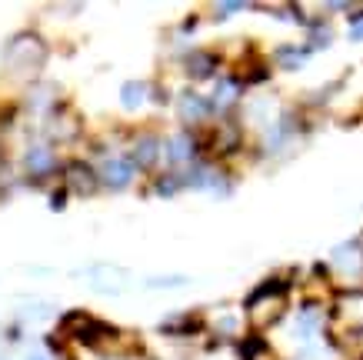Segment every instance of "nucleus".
Masks as SVG:
<instances>
[{"label": "nucleus", "instance_id": "obj_15", "mask_svg": "<svg viewBox=\"0 0 363 360\" xmlns=\"http://www.w3.org/2000/svg\"><path fill=\"white\" fill-rule=\"evenodd\" d=\"M90 160L97 164L100 187L111 190V194H123V190H130L140 180V170L133 167L127 151H107V153H100V157H90Z\"/></svg>", "mask_w": 363, "mask_h": 360}, {"label": "nucleus", "instance_id": "obj_4", "mask_svg": "<svg viewBox=\"0 0 363 360\" xmlns=\"http://www.w3.org/2000/svg\"><path fill=\"white\" fill-rule=\"evenodd\" d=\"M37 137L47 141L50 147L64 151V147H77L80 141H87V120L77 110V104L64 97L40 124H37Z\"/></svg>", "mask_w": 363, "mask_h": 360}, {"label": "nucleus", "instance_id": "obj_10", "mask_svg": "<svg viewBox=\"0 0 363 360\" xmlns=\"http://www.w3.org/2000/svg\"><path fill=\"white\" fill-rule=\"evenodd\" d=\"M330 337L363 334V287H343L330 297Z\"/></svg>", "mask_w": 363, "mask_h": 360}, {"label": "nucleus", "instance_id": "obj_12", "mask_svg": "<svg viewBox=\"0 0 363 360\" xmlns=\"http://www.w3.org/2000/svg\"><path fill=\"white\" fill-rule=\"evenodd\" d=\"M74 277L80 280H87V287L94 294L100 297H121L130 290V280L133 273L123 267V263H113V261H97V263H87V267H80L74 271Z\"/></svg>", "mask_w": 363, "mask_h": 360}, {"label": "nucleus", "instance_id": "obj_18", "mask_svg": "<svg viewBox=\"0 0 363 360\" xmlns=\"http://www.w3.org/2000/svg\"><path fill=\"white\" fill-rule=\"evenodd\" d=\"M313 57H317V54H313L303 40H300V44H297V40H284V44H277L274 50L267 54V60H270V67H274V70H280V74H300V70H303Z\"/></svg>", "mask_w": 363, "mask_h": 360}, {"label": "nucleus", "instance_id": "obj_16", "mask_svg": "<svg viewBox=\"0 0 363 360\" xmlns=\"http://www.w3.org/2000/svg\"><path fill=\"white\" fill-rule=\"evenodd\" d=\"M60 187H64L70 197H97L104 187H100V174H97V164L90 157H67L64 164V174H60Z\"/></svg>", "mask_w": 363, "mask_h": 360}, {"label": "nucleus", "instance_id": "obj_1", "mask_svg": "<svg viewBox=\"0 0 363 360\" xmlns=\"http://www.w3.org/2000/svg\"><path fill=\"white\" fill-rule=\"evenodd\" d=\"M297 287H300L297 271H280L264 277V280H257L240 300L250 334L274 337L277 330L284 327V320L290 317L294 304H297Z\"/></svg>", "mask_w": 363, "mask_h": 360}, {"label": "nucleus", "instance_id": "obj_25", "mask_svg": "<svg viewBox=\"0 0 363 360\" xmlns=\"http://www.w3.org/2000/svg\"><path fill=\"white\" fill-rule=\"evenodd\" d=\"M347 40L350 44H363V4H357L353 13L347 17Z\"/></svg>", "mask_w": 363, "mask_h": 360}, {"label": "nucleus", "instance_id": "obj_5", "mask_svg": "<svg viewBox=\"0 0 363 360\" xmlns=\"http://www.w3.org/2000/svg\"><path fill=\"white\" fill-rule=\"evenodd\" d=\"M320 263H323V271H327V277H330V284L337 290H343V287H363V247L357 237H347L340 244H333Z\"/></svg>", "mask_w": 363, "mask_h": 360}, {"label": "nucleus", "instance_id": "obj_27", "mask_svg": "<svg viewBox=\"0 0 363 360\" xmlns=\"http://www.w3.org/2000/svg\"><path fill=\"white\" fill-rule=\"evenodd\" d=\"M23 360H54V357H50L44 347H37V350H27V354H23Z\"/></svg>", "mask_w": 363, "mask_h": 360}, {"label": "nucleus", "instance_id": "obj_7", "mask_svg": "<svg viewBox=\"0 0 363 360\" xmlns=\"http://www.w3.org/2000/svg\"><path fill=\"white\" fill-rule=\"evenodd\" d=\"M177 70H180L187 87L203 90L227 70V60L220 57L217 47H184V50L177 54Z\"/></svg>", "mask_w": 363, "mask_h": 360}, {"label": "nucleus", "instance_id": "obj_26", "mask_svg": "<svg viewBox=\"0 0 363 360\" xmlns=\"http://www.w3.org/2000/svg\"><path fill=\"white\" fill-rule=\"evenodd\" d=\"M67 200H70V194L57 184L54 190H50V210H67Z\"/></svg>", "mask_w": 363, "mask_h": 360}, {"label": "nucleus", "instance_id": "obj_6", "mask_svg": "<svg viewBox=\"0 0 363 360\" xmlns=\"http://www.w3.org/2000/svg\"><path fill=\"white\" fill-rule=\"evenodd\" d=\"M127 157L133 160V167L140 170L143 180H150L164 170V131L154 124L143 127H130L127 137Z\"/></svg>", "mask_w": 363, "mask_h": 360}, {"label": "nucleus", "instance_id": "obj_17", "mask_svg": "<svg viewBox=\"0 0 363 360\" xmlns=\"http://www.w3.org/2000/svg\"><path fill=\"white\" fill-rule=\"evenodd\" d=\"M60 100H64V97H60V87H57L54 80H44V77H40V80H33V84H27V87H23L21 107L30 110L33 117H37V124H40V120H44L47 114L60 104Z\"/></svg>", "mask_w": 363, "mask_h": 360}, {"label": "nucleus", "instance_id": "obj_24", "mask_svg": "<svg viewBox=\"0 0 363 360\" xmlns=\"http://www.w3.org/2000/svg\"><path fill=\"white\" fill-rule=\"evenodd\" d=\"M247 11H257V4H247V0H220V4H210L207 7L213 23H227V21H233L237 13H247Z\"/></svg>", "mask_w": 363, "mask_h": 360}, {"label": "nucleus", "instance_id": "obj_22", "mask_svg": "<svg viewBox=\"0 0 363 360\" xmlns=\"http://www.w3.org/2000/svg\"><path fill=\"white\" fill-rule=\"evenodd\" d=\"M194 284L190 273H154V277H143L140 287L147 294H167V290H184Z\"/></svg>", "mask_w": 363, "mask_h": 360}, {"label": "nucleus", "instance_id": "obj_21", "mask_svg": "<svg viewBox=\"0 0 363 360\" xmlns=\"http://www.w3.org/2000/svg\"><path fill=\"white\" fill-rule=\"evenodd\" d=\"M147 194L164 197V200H174V197L187 194V187H184V174H177V170H160L157 177L147 180Z\"/></svg>", "mask_w": 363, "mask_h": 360}, {"label": "nucleus", "instance_id": "obj_11", "mask_svg": "<svg viewBox=\"0 0 363 360\" xmlns=\"http://www.w3.org/2000/svg\"><path fill=\"white\" fill-rule=\"evenodd\" d=\"M197 160H203V137L197 131H184V127L164 131V170L184 174Z\"/></svg>", "mask_w": 363, "mask_h": 360}, {"label": "nucleus", "instance_id": "obj_14", "mask_svg": "<svg viewBox=\"0 0 363 360\" xmlns=\"http://www.w3.org/2000/svg\"><path fill=\"white\" fill-rule=\"evenodd\" d=\"M284 110H286V104L280 100V94H257V90H253L250 97L243 100L237 120L243 124V131L250 133V141H253V137H260L267 127H274Z\"/></svg>", "mask_w": 363, "mask_h": 360}, {"label": "nucleus", "instance_id": "obj_19", "mask_svg": "<svg viewBox=\"0 0 363 360\" xmlns=\"http://www.w3.org/2000/svg\"><path fill=\"white\" fill-rule=\"evenodd\" d=\"M123 114H140L143 107H154V77H130L117 90Z\"/></svg>", "mask_w": 363, "mask_h": 360}, {"label": "nucleus", "instance_id": "obj_8", "mask_svg": "<svg viewBox=\"0 0 363 360\" xmlns=\"http://www.w3.org/2000/svg\"><path fill=\"white\" fill-rule=\"evenodd\" d=\"M203 320H207V337L217 347H237L250 327H247V314L240 304H217L203 307Z\"/></svg>", "mask_w": 363, "mask_h": 360}, {"label": "nucleus", "instance_id": "obj_3", "mask_svg": "<svg viewBox=\"0 0 363 360\" xmlns=\"http://www.w3.org/2000/svg\"><path fill=\"white\" fill-rule=\"evenodd\" d=\"M67 157L57 147H50L47 141L33 137V141L23 143L21 157H17V170H21L23 184L27 187H47V184H60V174H64Z\"/></svg>", "mask_w": 363, "mask_h": 360}, {"label": "nucleus", "instance_id": "obj_2", "mask_svg": "<svg viewBox=\"0 0 363 360\" xmlns=\"http://www.w3.org/2000/svg\"><path fill=\"white\" fill-rule=\"evenodd\" d=\"M47 60H50V40H47L40 31L33 27H23V31H13L4 47H0V64H4V74L11 80H21L23 87L40 80Z\"/></svg>", "mask_w": 363, "mask_h": 360}, {"label": "nucleus", "instance_id": "obj_20", "mask_svg": "<svg viewBox=\"0 0 363 360\" xmlns=\"http://www.w3.org/2000/svg\"><path fill=\"white\" fill-rule=\"evenodd\" d=\"M303 44L313 50V54H323V50H330L337 44V31H333V21L330 17H323L317 7V17L307 23V31H303Z\"/></svg>", "mask_w": 363, "mask_h": 360}, {"label": "nucleus", "instance_id": "obj_9", "mask_svg": "<svg viewBox=\"0 0 363 360\" xmlns=\"http://www.w3.org/2000/svg\"><path fill=\"white\" fill-rule=\"evenodd\" d=\"M174 120H177V127H184V131H207L210 124L217 120V114H213V104H210L207 97V90H200V87H184L177 90V97H174Z\"/></svg>", "mask_w": 363, "mask_h": 360}, {"label": "nucleus", "instance_id": "obj_13", "mask_svg": "<svg viewBox=\"0 0 363 360\" xmlns=\"http://www.w3.org/2000/svg\"><path fill=\"white\" fill-rule=\"evenodd\" d=\"M207 97H210V104H213L217 120H227V117H237V114H240L243 100L250 97V87H247V80H243L237 70L227 67V70L207 87Z\"/></svg>", "mask_w": 363, "mask_h": 360}, {"label": "nucleus", "instance_id": "obj_23", "mask_svg": "<svg viewBox=\"0 0 363 360\" xmlns=\"http://www.w3.org/2000/svg\"><path fill=\"white\" fill-rule=\"evenodd\" d=\"M44 317H60V307L47 297H23L21 310H17V320L27 324V320H44Z\"/></svg>", "mask_w": 363, "mask_h": 360}]
</instances>
